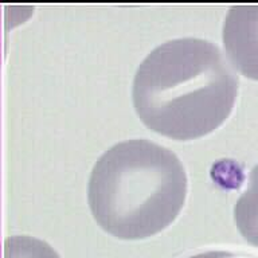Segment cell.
I'll list each match as a JSON object with an SVG mask.
<instances>
[{
	"instance_id": "4",
	"label": "cell",
	"mask_w": 258,
	"mask_h": 258,
	"mask_svg": "<svg viewBox=\"0 0 258 258\" xmlns=\"http://www.w3.org/2000/svg\"><path fill=\"white\" fill-rule=\"evenodd\" d=\"M234 222L242 237L258 247V163L250 171L245 191L234 205Z\"/></svg>"
},
{
	"instance_id": "3",
	"label": "cell",
	"mask_w": 258,
	"mask_h": 258,
	"mask_svg": "<svg viewBox=\"0 0 258 258\" xmlns=\"http://www.w3.org/2000/svg\"><path fill=\"white\" fill-rule=\"evenodd\" d=\"M222 40L234 69L258 81V4H234L226 14Z\"/></svg>"
},
{
	"instance_id": "1",
	"label": "cell",
	"mask_w": 258,
	"mask_h": 258,
	"mask_svg": "<svg viewBox=\"0 0 258 258\" xmlns=\"http://www.w3.org/2000/svg\"><path fill=\"white\" fill-rule=\"evenodd\" d=\"M237 73L219 46L201 38L169 39L139 64L132 101L141 122L173 140L199 139L233 112Z\"/></svg>"
},
{
	"instance_id": "2",
	"label": "cell",
	"mask_w": 258,
	"mask_h": 258,
	"mask_svg": "<svg viewBox=\"0 0 258 258\" xmlns=\"http://www.w3.org/2000/svg\"><path fill=\"white\" fill-rule=\"evenodd\" d=\"M187 189V173L176 153L147 139H131L97 159L89 176L88 203L101 229L118 239L137 241L176 219Z\"/></svg>"
},
{
	"instance_id": "5",
	"label": "cell",
	"mask_w": 258,
	"mask_h": 258,
	"mask_svg": "<svg viewBox=\"0 0 258 258\" xmlns=\"http://www.w3.org/2000/svg\"><path fill=\"white\" fill-rule=\"evenodd\" d=\"M4 258H60V255L43 239L12 235L4 241Z\"/></svg>"
}]
</instances>
